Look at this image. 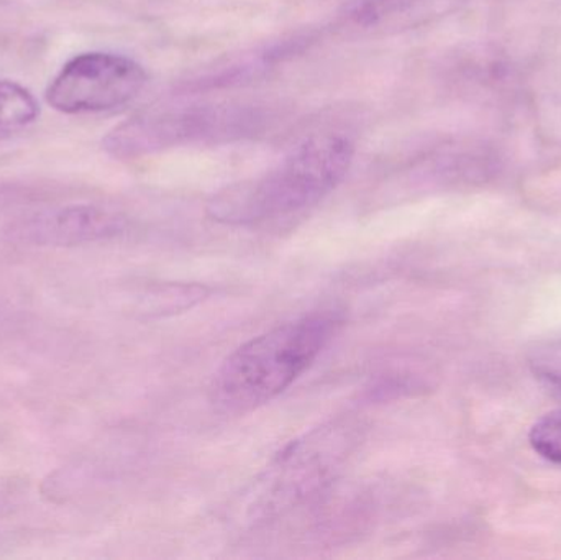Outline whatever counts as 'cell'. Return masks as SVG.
Returning a JSON list of instances; mask_svg holds the SVG:
<instances>
[{"label":"cell","instance_id":"6da1fadb","mask_svg":"<svg viewBox=\"0 0 561 560\" xmlns=\"http://www.w3.org/2000/svg\"><path fill=\"white\" fill-rule=\"evenodd\" d=\"M342 321L313 312L240 345L217 370L210 398L217 410L245 414L278 398L330 344Z\"/></svg>","mask_w":561,"mask_h":560},{"label":"cell","instance_id":"7a4b0ae2","mask_svg":"<svg viewBox=\"0 0 561 560\" xmlns=\"http://www.w3.org/2000/svg\"><path fill=\"white\" fill-rule=\"evenodd\" d=\"M353 155L355 145L343 135L310 138L268 173L217 193L207 213L230 226H253L302 213L342 183Z\"/></svg>","mask_w":561,"mask_h":560},{"label":"cell","instance_id":"3957f363","mask_svg":"<svg viewBox=\"0 0 561 560\" xmlns=\"http://www.w3.org/2000/svg\"><path fill=\"white\" fill-rule=\"evenodd\" d=\"M262 124L260 112L249 105L153 108L108 132L104 148L115 158H138L184 145L242 138L259 132Z\"/></svg>","mask_w":561,"mask_h":560},{"label":"cell","instance_id":"277c9868","mask_svg":"<svg viewBox=\"0 0 561 560\" xmlns=\"http://www.w3.org/2000/svg\"><path fill=\"white\" fill-rule=\"evenodd\" d=\"M140 62L117 53H82L69 59L46 89V102L62 114L122 107L147 84Z\"/></svg>","mask_w":561,"mask_h":560},{"label":"cell","instance_id":"5b68a950","mask_svg":"<svg viewBox=\"0 0 561 560\" xmlns=\"http://www.w3.org/2000/svg\"><path fill=\"white\" fill-rule=\"evenodd\" d=\"M127 220L94 204H69L22 217L7 227L10 242L30 247H76L121 236Z\"/></svg>","mask_w":561,"mask_h":560},{"label":"cell","instance_id":"8992f818","mask_svg":"<svg viewBox=\"0 0 561 560\" xmlns=\"http://www.w3.org/2000/svg\"><path fill=\"white\" fill-rule=\"evenodd\" d=\"M424 153L419 160L422 176L444 186L484 184L503 170L501 151L478 138H450Z\"/></svg>","mask_w":561,"mask_h":560},{"label":"cell","instance_id":"52a82bcc","mask_svg":"<svg viewBox=\"0 0 561 560\" xmlns=\"http://www.w3.org/2000/svg\"><path fill=\"white\" fill-rule=\"evenodd\" d=\"M471 0H350L342 23L366 33L419 28L463 9Z\"/></svg>","mask_w":561,"mask_h":560},{"label":"cell","instance_id":"ba28073f","mask_svg":"<svg viewBox=\"0 0 561 560\" xmlns=\"http://www.w3.org/2000/svg\"><path fill=\"white\" fill-rule=\"evenodd\" d=\"M319 439L297 443L289 453L279 457L273 472L270 473V489L273 495L287 502L293 496L307 495L316 489L329 472L330 456L325 454V444L320 450ZM327 443V441H325Z\"/></svg>","mask_w":561,"mask_h":560},{"label":"cell","instance_id":"9c48e42d","mask_svg":"<svg viewBox=\"0 0 561 560\" xmlns=\"http://www.w3.org/2000/svg\"><path fill=\"white\" fill-rule=\"evenodd\" d=\"M465 84L480 95L503 98L507 92L514 91L517 84V71L513 61L501 49L493 46H481L471 49L465 58Z\"/></svg>","mask_w":561,"mask_h":560},{"label":"cell","instance_id":"30bf717a","mask_svg":"<svg viewBox=\"0 0 561 560\" xmlns=\"http://www.w3.org/2000/svg\"><path fill=\"white\" fill-rule=\"evenodd\" d=\"M39 105L28 89L0 79V141L15 137L38 118Z\"/></svg>","mask_w":561,"mask_h":560},{"label":"cell","instance_id":"8fae6325","mask_svg":"<svg viewBox=\"0 0 561 560\" xmlns=\"http://www.w3.org/2000/svg\"><path fill=\"white\" fill-rule=\"evenodd\" d=\"M529 443L542 459L561 466V410L546 414L534 424Z\"/></svg>","mask_w":561,"mask_h":560},{"label":"cell","instance_id":"7c38bea8","mask_svg":"<svg viewBox=\"0 0 561 560\" xmlns=\"http://www.w3.org/2000/svg\"><path fill=\"white\" fill-rule=\"evenodd\" d=\"M534 375L561 397V341L537 345L529 355Z\"/></svg>","mask_w":561,"mask_h":560},{"label":"cell","instance_id":"4fadbf2b","mask_svg":"<svg viewBox=\"0 0 561 560\" xmlns=\"http://www.w3.org/2000/svg\"><path fill=\"white\" fill-rule=\"evenodd\" d=\"M542 130L550 140L561 145V98L552 99L540 111Z\"/></svg>","mask_w":561,"mask_h":560}]
</instances>
